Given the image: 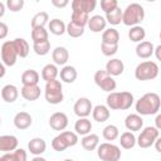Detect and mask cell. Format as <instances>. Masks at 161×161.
<instances>
[{"mask_svg":"<svg viewBox=\"0 0 161 161\" xmlns=\"http://www.w3.org/2000/svg\"><path fill=\"white\" fill-rule=\"evenodd\" d=\"M161 107V98L157 93L155 92H148L145 93L142 97H140L136 103L135 108L136 112L140 116H151V114H157Z\"/></svg>","mask_w":161,"mask_h":161,"instance_id":"1","label":"cell"},{"mask_svg":"<svg viewBox=\"0 0 161 161\" xmlns=\"http://www.w3.org/2000/svg\"><path fill=\"white\" fill-rule=\"evenodd\" d=\"M135 103V97L131 92H112L106 98V106L112 111H126Z\"/></svg>","mask_w":161,"mask_h":161,"instance_id":"2","label":"cell"},{"mask_svg":"<svg viewBox=\"0 0 161 161\" xmlns=\"http://www.w3.org/2000/svg\"><path fill=\"white\" fill-rule=\"evenodd\" d=\"M145 19V9L138 3H131L123 10V19L122 23L126 26H137Z\"/></svg>","mask_w":161,"mask_h":161,"instance_id":"3","label":"cell"},{"mask_svg":"<svg viewBox=\"0 0 161 161\" xmlns=\"http://www.w3.org/2000/svg\"><path fill=\"white\" fill-rule=\"evenodd\" d=\"M158 65L152 60H145L137 64L135 69V78L137 80H152L158 75Z\"/></svg>","mask_w":161,"mask_h":161,"instance_id":"4","label":"cell"},{"mask_svg":"<svg viewBox=\"0 0 161 161\" xmlns=\"http://www.w3.org/2000/svg\"><path fill=\"white\" fill-rule=\"evenodd\" d=\"M44 97L45 101L50 104H59L63 102L64 96H63V84L60 80L54 79L50 82L45 83L44 88Z\"/></svg>","mask_w":161,"mask_h":161,"instance_id":"5","label":"cell"},{"mask_svg":"<svg viewBox=\"0 0 161 161\" xmlns=\"http://www.w3.org/2000/svg\"><path fill=\"white\" fill-rule=\"evenodd\" d=\"M97 156L101 161H119L121 148L112 142H103L97 148Z\"/></svg>","mask_w":161,"mask_h":161,"instance_id":"6","label":"cell"},{"mask_svg":"<svg viewBox=\"0 0 161 161\" xmlns=\"http://www.w3.org/2000/svg\"><path fill=\"white\" fill-rule=\"evenodd\" d=\"M158 137H160V131L155 126L143 127L137 137V145L141 148H148L152 145H155V142Z\"/></svg>","mask_w":161,"mask_h":161,"instance_id":"7","label":"cell"},{"mask_svg":"<svg viewBox=\"0 0 161 161\" xmlns=\"http://www.w3.org/2000/svg\"><path fill=\"white\" fill-rule=\"evenodd\" d=\"M93 80H94V83H96L102 91L108 92V93H112V92L116 89V87H117V83H116L114 78H113L112 75H109L106 69H99V70H97V72L94 73V75H93Z\"/></svg>","mask_w":161,"mask_h":161,"instance_id":"8","label":"cell"},{"mask_svg":"<svg viewBox=\"0 0 161 161\" xmlns=\"http://www.w3.org/2000/svg\"><path fill=\"white\" fill-rule=\"evenodd\" d=\"M0 54H1V63L5 64L6 67H13L16 63L18 53L15 50L13 40H6L1 44Z\"/></svg>","mask_w":161,"mask_h":161,"instance_id":"9","label":"cell"},{"mask_svg":"<svg viewBox=\"0 0 161 161\" xmlns=\"http://www.w3.org/2000/svg\"><path fill=\"white\" fill-rule=\"evenodd\" d=\"M73 111L79 118H87L93 111V104L89 98L80 97L75 101V103L73 106Z\"/></svg>","mask_w":161,"mask_h":161,"instance_id":"10","label":"cell"},{"mask_svg":"<svg viewBox=\"0 0 161 161\" xmlns=\"http://www.w3.org/2000/svg\"><path fill=\"white\" fill-rule=\"evenodd\" d=\"M49 126L54 131H64L68 126V116L64 112H54L49 117Z\"/></svg>","mask_w":161,"mask_h":161,"instance_id":"11","label":"cell"},{"mask_svg":"<svg viewBox=\"0 0 161 161\" xmlns=\"http://www.w3.org/2000/svg\"><path fill=\"white\" fill-rule=\"evenodd\" d=\"M19 141L18 137L14 135H1L0 136V151L6 153V152H13L18 148Z\"/></svg>","mask_w":161,"mask_h":161,"instance_id":"12","label":"cell"},{"mask_svg":"<svg viewBox=\"0 0 161 161\" xmlns=\"http://www.w3.org/2000/svg\"><path fill=\"white\" fill-rule=\"evenodd\" d=\"M125 126L131 132L141 131L143 128V118L138 113H130L125 118Z\"/></svg>","mask_w":161,"mask_h":161,"instance_id":"13","label":"cell"},{"mask_svg":"<svg viewBox=\"0 0 161 161\" xmlns=\"http://www.w3.org/2000/svg\"><path fill=\"white\" fill-rule=\"evenodd\" d=\"M14 126L23 131V130H26L29 128L31 125H33V117L30 116V113L25 112V111H21V112H18L15 116H14Z\"/></svg>","mask_w":161,"mask_h":161,"instance_id":"14","label":"cell"},{"mask_svg":"<svg viewBox=\"0 0 161 161\" xmlns=\"http://www.w3.org/2000/svg\"><path fill=\"white\" fill-rule=\"evenodd\" d=\"M136 55L141 59H148L155 53V45L151 42L143 40L136 45Z\"/></svg>","mask_w":161,"mask_h":161,"instance_id":"15","label":"cell"},{"mask_svg":"<svg viewBox=\"0 0 161 161\" xmlns=\"http://www.w3.org/2000/svg\"><path fill=\"white\" fill-rule=\"evenodd\" d=\"M106 25H107V20L104 16L97 14V15H93L89 18V21H88V28L92 33H103L106 30Z\"/></svg>","mask_w":161,"mask_h":161,"instance_id":"16","label":"cell"},{"mask_svg":"<svg viewBox=\"0 0 161 161\" xmlns=\"http://www.w3.org/2000/svg\"><path fill=\"white\" fill-rule=\"evenodd\" d=\"M106 70H107V73L109 75L117 77V75H121L125 72V64L118 58H111L106 63Z\"/></svg>","mask_w":161,"mask_h":161,"instance_id":"17","label":"cell"},{"mask_svg":"<svg viewBox=\"0 0 161 161\" xmlns=\"http://www.w3.org/2000/svg\"><path fill=\"white\" fill-rule=\"evenodd\" d=\"M92 117L96 122L103 123V122L108 121V118L111 117V109L106 104H97V106L93 107Z\"/></svg>","mask_w":161,"mask_h":161,"instance_id":"18","label":"cell"},{"mask_svg":"<svg viewBox=\"0 0 161 161\" xmlns=\"http://www.w3.org/2000/svg\"><path fill=\"white\" fill-rule=\"evenodd\" d=\"M47 150V142L40 137H34L28 142V151L34 156H40Z\"/></svg>","mask_w":161,"mask_h":161,"instance_id":"19","label":"cell"},{"mask_svg":"<svg viewBox=\"0 0 161 161\" xmlns=\"http://www.w3.org/2000/svg\"><path fill=\"white\" fill-rule=\"evenodd\" d=\"M52 59L54 64L57 65H67V62L69 59V52L65 47H57L52 52Z\"/></svg>","mask_w":161,"mask_h":161,"instance_id":"20","label":"cell"},{"mask_svg":"<svg viewBox=\"0 0 161 161\" xmlns=\"http://www.w3.org/2000/svg\"><path fill=\"white\" fill-rule=\"evenodd\" d=\"M19 97V89L14 84H5L1 88V98L6 103H14Z\"/></svg>","mask_w":161,"mask_h":161,"instance_id":"21","label":"cell"},{"mask_svg":"<svg viewBox=\"0 0 161 161\" xmlns=\"http://www.w3.org/2000/svg\"><path fill=\"white\" fill-rule=\"evenodd\" d=\"M96 5H97L96 0H73L70 3L72 10H78V11H83L87 14L93 11L96 9Z\"/></svg>","mask_w":161,"mask_h":161,"instance_id":"22","label":"cell"},{"mask_svg":"<svg viewBox=\"0 0 161 161\" xmlns=\"http://www.w3.org/2000/svg\"><path fill=\"white\" fill-rule=\"evenodd\" d=\"M40 93H42V89L38 84L36 86H23L20 89L21 97L26 101H30V102L36 101L40 97Z\"/></svg>","mask_w":161,"mask_h":161,"instance_id":"23","label":"cell"},{"mask_svg":"<svg viewBox=\"0 0 161 161\" xmlns=\"http://www.w3.org/2000/svg\"><path fill=\"white\" fill-rule=\"evenodd\" d=\"M80 145L86 151H94L99 146V136L96 133H89L83 136L80 140Z\"/></svg>","mask_w":161,"mask_h":161,"instance_id":"24","label":"cell"},{"mask_svg":"<svg viewBox=\"0 0 161 161\" xmlns=\"http://www.w3.org/2000/svg\"><path fill=\"white\" fill-rule=\"evenodd\" d=\"M0 161H28V153L24 148H16L13 152L3 153Z\"/></svg>","mask_w":161,"mask_h":161,"instance_id":"25","label":"cell"},{"mask_svg":"<svg viewBox=\"0 0 161 161\" xmlns=\"http://www.w3.org/2000/svg\"><path fill=\"white\" fill-rule=\"evenodd\" d=\"M74 131L79 136H87L92 131V122L87 118H78L74 123Z\"/></svg>","mask_w":161,"mask_h":161,"instance_id":"26","label":"cell"},{"mask_svg":"<svg viewBox=\"0 0 161 161\" xmlns=\"http://www.w3.org/2000/svg\"><path fill=\"white\" fill-rule=\"evenodd\" d=\"M119 145L125 150H131L137 145V137L131 131H125L119 136Z\"/></svg>","mask_w":161,"mask_h":161,"instance_id":"27","label":"cell"},{"mask_svg":"<svg viewBox=\"0 0 161 161\" xmlns=\"http://www.w3.org/2000/svg\"><path fill=\"white\" fill-rule=\"evenodd\" d=\"M59 77H60V80L64 83H73L77 79L78 73L73 65H64L59 72Z\"/></svg>","mask_w":161,"mask_h":161,"instance_id":"28","label":"cell"},{"mask_svg":"<svg viewBox=\"0 0 161 161\" xmlns=\"http://www.w3.org/2000/svg\"><path fill=\"white\" fill-rule=\"evenodd\" d=\"M21 83L23 86H36L39 83L40 75L35 69H26L21 74Z\"/></svg>","mask_w":161,"mask_h":161,"instance_id":"29","label":"cell"},{"mask_svg":"<svg viewBox=\"0 0 161 161\" xmlns=\"http://www.w3.org/2000/svg\"><path fill=\"white\" fill-rule=\"evenodd\" d=\"M59 75V69L57 67V64H45L42 69V79L47 82H50V80H54L57 79V77Z\"/></svg>","mask_w":161,"mask_h":161,"instance_id":"30","label":"cell"},{"mask_svg":"<svg viewBox=\"0 0 161 161\" xmlns=\"http://www.w3.org/2000/svg\"><path fill=\"white\" fill-rule=\"evenodd\" d=\"M48 30L53 34V35H63L64 33H67V24L58 19V18H54L49 21L48 24Z\"/></svg>","mask_w":161,"mask_h":161,"instance_id":"31","label":"cell"},{"mask_svg":"<svg viewBox=\"0 0 161 161\" xmlns=\"http://www.w3.org/2000/svg\"><path fill=\"white\" fill-rule=\"evenodd\" d=\"M102 43L118 45L119 43V33L116 28H108L102 33Z\"/></svg>","mask_w":161,"mask_h":161,"instance_id":"32","label":"cell"},{"mask_svg":"<svg viewBox=\"0 0 161 161\" xmlns=\"http://www.w3.org/2000/svg\"><path fill=\"white\" fill-rule=\"evenodd\" d=\"M14 43V47H15V50L18 53V57L20 58H26L29 52H30V47H29V43L24 39V38H15L13 40Z\"/></svg>","mask_w":161,"mask_h":161,"instance_id":"33","label":"cell"},{"mask_svg":"<svg viewBox=\"0 0 161 161\" xmlns=\"http://www.w3.org/2000/svg\"><path fill=\"white\" fill-rule=\"evenodd\" d=\"M49 15L47 11H39L36 13L33 18H31V21H30V25H31V29L34 28H45L47 24H49Z\"/></svg>","mask_w":161,"mask_h":161,"instance_id":"34","label":"cell"},{"mask_svg":"<svg viewBox=\"0 0 161 161\" xmlns=\"http://www.w3.org/2000/svg\"><path fill=\"white\" fill-rule=\"evenodd\" d=\"M145 36H146V30L141 26V25H137V26H132L128 30V38L131 42L133 43H141L145 40Z\"/></svg>","mask_w":161,"mask_h":161,"instance_id":"35","label":"cell"},{"mask_svg":"<svg viewBox=\"0 0 161 161\" xmlns=\"http://www.w3.org/2000/svg\"><path fill=\"white\" fill-rule=\"evenodd\" d=\"M30 36H31V40H33V44H36V43H43V42H47L49 40V33L45 28H34L31 29V33H30Z\"/></svg>","mask_w":161,"mask_h":161,"instance_id":"36","label":"cell"},{"mask_svg":"<svg viewBox=\"0 0 161 161\" xmlns=\"http://www.w3.org/2000/svg\"><path fill=\"white\" fill-rule=\"evenodd\" d=\"M102 136L106 141L112 142V141L119 138V130L116 125H107L102 131Z\"/></svg>","mask_w":161,"mask_h":161,"instance_id":"37","label":"cell"},{"mask_svg":"<svg viewBox=\"0 0 161 161\" xmlns=\"http://www.w3.org/2000/svg\"><path fill=\"white\" fill-rule=\"evenodd\" d=\"M104 18H106L107 23H109L111 25H118V24L122 23V19H123V10L118 6V8H116L114 10H112L111 13L106 14Z\"/></svg>","mask_w":161,"mask_h":161,"instance_id":"38","label":"cell"},{"mask_svg":"<svg viewBox=\"0 0 161 161\" xmlns=\"http://www.w3.org/2000/svg\"><path fill=\"white\" fill-rule=\"evenodd\" d=\"M70 21L86 28V25H88V21H89V14L83 13V11H78V10H72Z\"/></svg>","mask_w":161,"mask_h":161,"instance_id":"39","label":"cell"},{"mask_svg":"<svg viewBox=\"0 0 161 161\" xmlns=\"http://www.w3.org/2000/svg\"><path fill=\"white\" fill-rule=\"evenodd\" d=\"M67 34L70 38H79L84 34V26H80L73 21H69L67 24Z\"/></svg>","mask_w":161,"mask_h":161,"instance_id":"40","label":"cell"},{"mask_svg":"<svg viewBox=\"0 0 161 161\" xmlns=\"http://www.w3.org/2000/svg\"><path fill=\"white\" fill-rule=\"evenodd\" d=\"M52 147H53L54 151H57V152H62V151L67 150L69 146H68L67 141L64 140V137L59 133V135H57V136L52 140Z\"/></svg>","mask_w":161,"mask_h":161,"instance_id":"41","label":"cell"},{"mask_svg":"<svg viewBox=\"0 0 161 161\" xmlns=\"http://www.w3.org/2000/svg\"><path fill=\"white\" fill-rule=\"evenodd\" d=\"M33 50L36 55H47L49 52H50V42L47 40V42H43V43H36V44H33Z\"/></svg>","mask_w":161,"mask_h":161,"instance_id":"42","label":"cell"},{"mask_svg":"<svg viewBox=\"0 0 161 161\" xmlns=\"http://www.w3.org/2000/svg\"><path fill=\"white\" fill-rule=\"evenodd\" d=\"M101 52H102V54L104 57H113L118 52V45L101 43Z\"/></svg>","mask_w":161,"mask_h":161,"instance_id":"43","label":"cell"},{"mask_svg":"<svg viewBox=\"0 0 161 161\" xmlns=\"http://www.w3.org/2000/svg\"><path fill=\"white\" fill-rule=\"evenodd\" d=\"M60 135L64 137V140L67 141L68 146L69 147H73L78 143V135L75 132H72V131H63L60 132Z\"/></svg>","mask_w":161,"mask_h":161,"instance_id":"44","label":"cell"},{"mask_svg":"<svg viewBox=\"0 0 161 161\" xmlns=\"http://www.w3.org/2000/svg\"><path fill=\"white\" fill-rule=\"evenodd\" d=\"M5 5L10 11L16 13L24 8V0H6Z\"/></svg>","mask_w":161,"mask_h":161,"instance_id":"45","label":"cell"},{"mask_svg":"<svg viewBox=\"0 0 161 161\" xmlns=\"http://www.w3.org/2000/svg\"><path fill=\"white\" fill-rule=\"evenodd\" d=\"M116 8H118V1L117 0H102L101 1V9L104 11V14L111 13Z\"/></svg>","mask_w":161,"mask_h":161,"instance_id":"46","label":"cell"},{"mask_svg":"<svg viewBox=\"0 0 161 161\" xmlns=\"http://www.w3.org/2000/svg\"><path fill=\"white\" fill-rule=\"evenodd\" d=\"M8 25L4 23V21H1L0 23V39H5V36L8 35Z\"/></svg>","mask_w":161,"mask_h":161,"instance_id":"47","label":"cell"},{"mask_svg":"<svg viewBox=\"0 0 161 161\" xmlns=\"http://www.w3.org/2000/svg\"><path fill=\"white\" fill-rule=\"evenodd\" d=\"M52 4L57 8H65L69 4V1L68 0H60V1L59 0H52Z\"/></svg>","mask_w":161,"mask_h":161,"instance_id":"48","label":"cell"},{"mask_svg":"<svg viewBox=\"0 0 161 161\" xmlns=\"http://www.w3.org/2000/svg\"><path fill=\"white\" fill-rule=\"evenodd\" d=\"M155 127L161 131V113H157L156 114V118H155Z\"/></svg>","mask_w":161,"mask_h":161,"instance_id":"49","label":"cell"},{"mask_svg":"<svg viewBox=\"0 0 161 161\" xmlns=\"http://www.w3.org/2000/svg\"><path fill=\"white\" fill-rule=\"evenodd\" d=\"M153 54H155L156 59L161 62V44H158L157 47H155V53Z\"/></svg>","mask_w":161,"mask_h":161,"instance_id":"50","label":"cell"},{"mask_svg":"<svg viewBox=\"0 0 161 161\" xmlns=\"http://www.w3.org/2000/svg\"><path fill=\"white\" fill-rule=\"evenodd\" d=\"M153 146H155L156 151L161 153V137H158V138L156 140V142H155V145H153Z\"/></svg>","mask_w":161,"mask_h":161,"instance_id":"51","label":"cell"},{"mask_svg":"<svg viewBox=\"0 0 161 161\" xmlns=\"http://www.w3.org/2000/svg\"><path fill=\"white\" fill-rule=\"evenodd\" d=\"M4 13H5V4L3 1H0V18L4 16Z\"/></svg>","mask_w":161,"mask_h":161,"instance_id":"52","label":"cell"},{"mask_svg":"<svg viewBox=\"0 0 161 161\" xmlns=\"http://www.w3.org/2000/svg\"><path fill=\"white\" fill-rule=\"evenodd\" d=\"M30 161H47L44 157H42V156H34Z\"/></svg>","mask_w":161,"mask_h":161,"instance_id":"53","label":"cell"},{"mask_svg":"<svg viewBox=\"0 0 161 161\" xmlns=\"http://www.w3.org/2000/svg\"><path fill=\"white\" fill-rule=\"evenodd\" d=\"M5 67H6V65L1 63V67H0V70H1V74H0V77H1V78H3V77H4V74H5Z\"/></svg>","mask_w":161,"mask_h":161,"instance_id":"54","label":"cell"},{"mask_svg":"<svg viewBox=\"0 0 161 161\" xmlns=\"http://www.w3.org/2000/svg\"><path fill=\"white\" fill-rule=\"evenodd\" d=\"M63 161H73L72 158H65V160H63Z\"/></svg>","mask_w":161,"mask_h":161,"instance_id":"55","label":"cell"},{"mask_svg":"<svg viewBox=\"0 0 161 161\" xmlns=\"http://www.w3.org/2000/svg\"><path fill=\"white\" fill-rule=\"evenodd\" d=\"M158 36H160V40H161V30H160V34H158Z\"/></svg>","mask_w":161,"mask_h":161,"instance_id":"56","label":"cell"}]
</instances>
